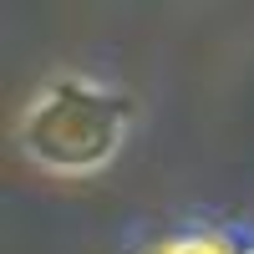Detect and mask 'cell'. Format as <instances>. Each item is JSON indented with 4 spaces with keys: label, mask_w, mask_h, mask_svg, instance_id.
<instances>
[{
    "label": "cell",
    "mask_w": 254,
    "mask_h": 254,
    "mask_svg": "<svg viewBox=\"0 0 254 254\" xmlns=\"http://www.w3.org/2000/svg\"><path fill=\"white\" fill-rule=\"evenodd\" d=\"M122 137H127V102L87 76H56L51 87L36 92V102L20 117L26 158L61 178L107 168L122 153Z\"/></svg>",
    "instance_id": "1"
},
{
    "label": "cell",
    "mask_w": 254,
    "mask_h": 254,
    "mask_svg": "<svg viewBox=\"0 0 254 254\" xmlns=\"http://www.w3.org/2000/svg\"><path fill=\"white\" fill-rule=\"evenodd\" d=\"M147 254H244L229 234H214V229H203V234H168L158 239Z\"/></svg>",
    "instance_id": "2"
},
{
    "label": "cell",
    "mask_w": 254,
    "mask_h": 254,
    "mask_svg": "<svg viewBox=\"0 0 254 254\" xmlns=\"http://www.w3.org/2000/svg\"><path fill=\"white\" fill-rule=\"evenodd\" d=\"M244 254H254V249H244Z\"/></svg>",
    "instance_id": "3"
}]
</instances>
